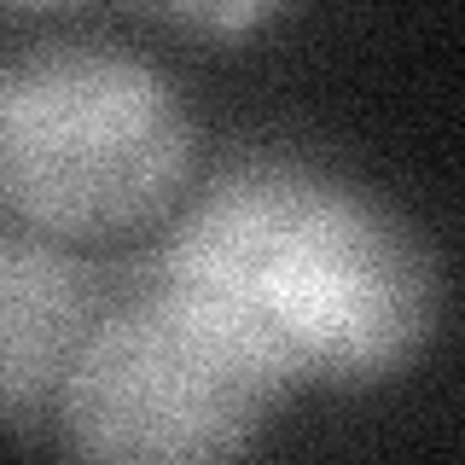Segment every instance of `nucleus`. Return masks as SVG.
I'll use <instances>...</instances> for the list:
<instances>
[{
  "instance_id": "obj_6",
  "label": "nucleus",
  "mask_w": 465,
  "mask_h": 465,
  "mask_svg": "<svg viewBox=\"0 0 465 465\" xmlns=\"http://www.w3.org/2000/svg\"><path fill=\"white\" fill-rule=\"evenodd\" d=\"M6 6H24V12H64V6H76V0H6Z\"/></svg>"
},
{
  "instance_id": "obj_5",
  "label": "nucleus",
  "mask_w": 465,
  "mask_h": 465,
  "mask_svg": "<svg viewBox=\"0 0 465 465\" xmlns=\"http://www.w3.org/2000/svg\"><path fill=\"white\" fill-rule=\"evenodd\" d=\"M145 18L186 29V35H244V29L268 24L285 0H128Z\"/></svg>"
},
{
  "instance_id": "obj_3",
  "label": "nucleus",
  "mask_w": 465,
  "mask_h": 465,
  "mask_svg": "<svg viewBox=\"0 0 465 465\" xmlns=\"http://www.w3.org/2000/svg\"><path fill=\"white\" fill-rule=\"evenodd\" d=\"M58 425L82 460H232L262 436L273 390L145 285L111 291L58 384Z\"/></svg>"
},
{
  "instance_id": "obj_2",
  "label": "nucleus",
  "mask_w": 465,
  "mask_h": 465,
  "mask_svg": "<svg viewBox=\"0 0 465 465\" xmlns=\"http://www.w3.org/2000/svg\"><path fill=\"white\" fill-rule=\"evenodd\" d=\"M193 163V116L145 58L47 41L0 64V210L53 239L163 215Z\"/></svg>"
},
{
  "instance_id": "obj_1",
  "label": "nucleus",
  "mask_w": 465,
  "mask_h": 465,
  "mask_svg": "<svg viewBox=\"0 0 465 465\" xmlns=\"http://www.w3.org/2000/svg\"><path fill=\"white\" fill-rule=\"evenodd\" d=\"M140 280L273 396L396 378L442 314L425 239L378 198L291 157L222 169Z\"/></svg>"
},
{
  "instance_id": "obj_4",
  "label": "nucleus",
  "mask_w": 465,
  "mask_h": 465,
  "mask_svg": "<svg viewBox=\"0 0 465 465\" xmlns=\"http://www.w3.org/2000/svg\"><path fill=\"white\" fill-rule=\"evenodd\" d=\"M105 309L111 285L58 251L53 232L24 222L0 227V413L29 419L53 407L82 338Z\"/></svg>"
}]
</instances>
